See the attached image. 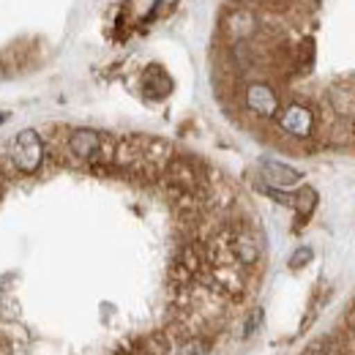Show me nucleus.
<instances>
[{"label": "nucleus", "mask_w": 355, "mask_h": 355, "mask_svg": "<svg viewBox=\"0 0 355 355\" xmlns=\"http://www.w3.org/2000/svg\"><path fill=\"white\" fill-rule=\"evenodd\" d=\"M69 150L77 162H112L115 145L107 134L96 129H74L69 134Z\"/></svg>", "instance_id": "1"}, {"label": "nucleus", "mask_w": 355, "mask_h": 355, "mask_svg": "<svg viewBox=\"0 0 355 355\" xmlns=\"http://www.w3.org/2000/svg\"><path fill=\"white\" fill-rule=\"evenodd\" d=\"M42 162H44V142H42L39 132L25 129V132L17 134V139L11 145V164L19 173L31 175V173H36L42 167Z\"/></svg>", "instance_id": "2"}, {"label": "nucleus", "mask_w": 355, "mask_h": 355, "mask_svg": "<svg viewBox=\"0 0 355 355\" xmlns=\"http://www.w3.org/2000/svg\"><path fill=\"white\" fill-rule=\"evenodd\" d=\"M164 175H167L173 194H200L202 183H205L202 170H197V164L189 159H173L164 167Z\"/></svg>", "instance_id": "3"}, {"label": "nucleus", "mask_w": 355, "mask_h": 355, "mask_svg": "<svg viewBox=\"0 0 355 355\" xmlns=\"http://www.w3.org/2000/svg\"><path fill=\"white\" fill-rule=\"evenodd\" d=\"M276 123L284 134H290L295 139H306L314 132V112L306 104L293 101V104H287L284 110L276 112Z\"/></svg>", "instance_id": "4"}, {"label": "nucleus", "mask_w": 355, "mask_h": 355, "mask_svg": "<svg viewBox=\"0 0 355 355\" xmlns=\"http://www.w3.org/2000/svg\"><path fill=\"white\" fill-rule=\"evenodd\" d=\"M257 28H260V22H257L254 11H249V8H243V6L230 8L227 17H224V31H227V36H230L235 44L249 42V39L257 33Z\"/></svg>", "instance_id": "5"}, {"label": "nucleus", "mask_w": 355, "mask_h": 355, "mask_svg": "<svg viewBox=\"0 0 355 355\" xmlns=\"http://www.w3.org/2000/svg\"><path fill=\"white\" fill-rule=\"evenodd\" d=\"M230 252L235 257L238 266H254L260 260V238L257 232H252L249 227H241V230H232L230 232Z\"/></svg>", "instance_id": "6"}, {"label": "nucleus", "mask_w": 355, "mask_h": 355, "mask_svg": "<svg viewBox=\"0 0 355 355\" xmlns=\"http://www.w3.org/2000/svg\"><path fill=\"white\" fill-rule=\"evenodd\" d=\"M243 101H246V107H249L254 115H260V118H276V112L282 110L276 90L270 88L268 83H252V85H246Z\"/></svg>", "instance_id": "7"}, {"label": "nucleus", "mask_w": 355, "mask_h": 355, "mask_svg": "<svg viewBox=\"0 0 355 355\" xmlns=\"http://www.w3.org/2000/svg\"><path fill=\"white\" fill-rule=\"evenodd\" d=\"M260 178H263L266 189H279V191L293 189V186H298L304 180V175L295 167H290L284 162H273V159H266L260 164Z\"/></svg>", "instance_id": "8"}, {"label": "nucleus", "mask_w": 355, "mask_h": 355, "mask_svg": "<svg viewBox=\"0 0 355 355\" xmlns=\"http://www.w3.org/2000/svg\"><path fill=\"white\" fill-rule=\"evenodd\" d=\"M142 90H145V96H150V98H164V96L173 90V80L167 77L164 69L150 66V69H145V74H142Z\"/></svg>", "instance_id": "9"}, {"label": "nucleus", "mask_w": 355, "mask_h": 355, "mask_svg": "<svg viewBox=\"0 0 355 355\" xmlns=\"http://www.w3.org/2000/svg\"><path fill=\"white\" fill-rule=\"evenodd\" d=\"M287 205L295 208V214H298V227H301V222H306L311 214H314V208H317V191H314L311 186H301L298 191L290 194Z\"/></svg>", "instance_id": "10"}, {"label": "nucleus", "mask_w": 355, "mask_h": 355, "mask_svg": "<svg viewBox=\"0 0 355 355\" xmlns=\"http://www.w3.org/2000/svg\"><path fill=\"white\" fill-rule=\"evenodd\" d=\"M331 107L336 110L339 118L355 115V93L347 85H336V88L331 90Z\"/></svg>", "instance_id": "11"}, {"label": "nucleus", "mask_w": 355, "mask_h": 355, "mask_svg": "<svg viewBox=\"0 0 355 355\" xmlns=\"http://www.w3.org/2000/svg\"><path fill=\"white\" fill-rule=\"evenodd\" d=\"M328 355H355V331L350 328L347 336H334L331 345H325Z\"/></svg>", "instance_id": "12"}, {"label": "nucleus", "mask_w": 355, "mask_h": 355, "mask_svg": "<svg viewBox=\"0 0 355 355\" xmlns=\"http://www.w3.org/2000/svg\"><path fill=\"white\" fill-rule=\"evenodd\" d=\"M208 350H211V345L202 336H189L178 345L175 355H208Z\"/></svg>", "instance_id": "13"}, {"label": "nucleus", "mask_w": 355, "mask_h": 355, "mask_svg": "<svg viewBox=\"0 0 355 355\" xmlns=\"http://www.w3.org/2000/svg\"><path fill=\"white\" fill-rule=\"evenodd\" d=\"M311 63H314V44H311V39H306L304 44L298 46V52H295V66L301 71H309Z\"/></svg>", "instance_id": "14"}, {"label": "nucleus", "mask_w": 355, "mask_h": 355, "mask_svg": "<svg viewBox=\"0 0 355 355\" xmlns=\"http://www.w3.org/2000/svg\"><path fill=\"white\" fill-rule=\"evenodd\" d=\"M311 257H314V252H311L309 246H304V249H298V252L290 257V268H293V270H298V268L309 266Z\"/></svg>", "instance_id": "15"}, {"label": "nucleus", "mask_w": 355, "mask_h": 355, "mask_svg": "<svg viewBox=\"0 0 355 355\" xmlns=\"http://www.w3.org/2000/svg\"><path fill=\"white\" fill-rule=\"evenodd\" d=\"M301 355H328V350H325V345H314V347L304 350Z\"/></svg>", "instance_id": "16"}, {"label": "nucleus", "mask_w": 355, "mask_h": 355, "mask_svg": "<svg viewBox=\"0 0 355 355\" xmlns=\"http://www.w3.org/2000/svg\"><path fill=\"white\" fill-rule=\"evenodd\" d=\"M238 3H260V0H238Z\"/></svg>", "instance_id": "17"}, {"label": "nucleus", "mask_w": 355, "mask_h": 355, "mask_svg": "<svg viewBox=\"0 0 355 355\" xmlns=\"http://www.w3.org/2000/svg\"><path fill=\"white\" fill-rule=\"evenodd\" d=\"M3 121H6V115H3V112H0V123H3Z\"/></svg>", "instance_id": "18"}, {"label": "nucleus", "mask_w": 355, "mask_h": 355, "mask_svg": "<svg viewBox=\"0 0 355 355\" xmlns=\"http://www.w3.org/2000/svg\"><path fill=\"white\" fill-rule=\"evenodd\" d=\"M350 328H353V331H355V314H353V325H350Z\"/></svg>", "instance_id": "19"}]
</instances>
